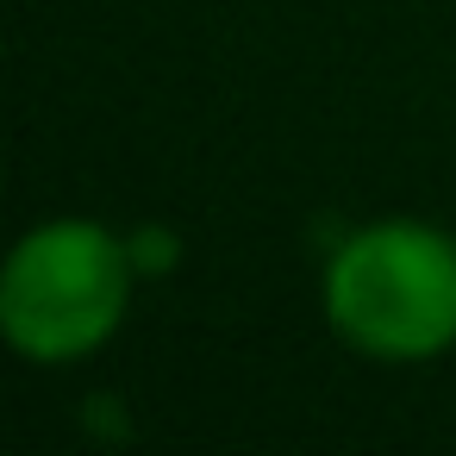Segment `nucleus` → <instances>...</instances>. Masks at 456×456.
<instances>
[{
	"label": "nucleus",
	"mask_w": 456,
	"mask_h": 456,
	"mask_svg": "<svg viewBox=\"0 0 456 456\" xmlns=\"http://www.w3.org/2000/svg\"><path fill=\"white\" fill-rule=\"evenodd\" d=\"M325 331L381 369L456 350V232L431 219H369L319 269Z\"/></svg>",
	"instance_id": "f257e3e1"
},
{
	"label": "nucleus",
	"mask_w": 456,
	"mask_h": 456,
	"mask_svg": "<svg viewBox=\"0 0 456 456\" xmlns=\"http://www.w3.org/2000/svg\"><path fill=\"white\" fill-rule=\"evenodd\" d=\"M138 288V250L88 213L38 219L0 263V338L32 369L101 356Z\"/></svg>",
	"instance_id": "f03ea898"
}]
</instances>
